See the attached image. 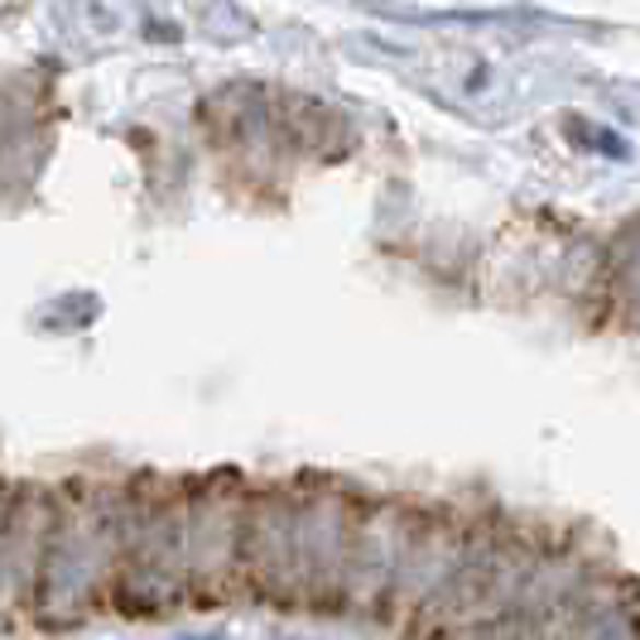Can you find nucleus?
Listing matches in <instances>:
<instances>
[{"instance_id":"obj_2","label":"nucleus","mask_w":640,"mask_h":640,"mask_svg":"<svg viewBox=\"0 0 640 640\" xmlns=\"http://www.w3.org/2000/svg\"><path fill=\"white\" fill-rule=\"evenodd\" d=\"M116 487H102V481L48 487V525L30 626L68 631L106 612L116 563Z\"/></svg>"},{"instance_id":"obj_6","label":"nucleus","mask_w":640,"mask_h":640,"mask_svg":"<svg viewBox=\"0 0 640 640\" xmlns=\"http://www.w3.org/2000/svg\"><path fill=\"white\" fill-rule=\"evenodd\" d=\"M48 525V487L15 481L0 530V626H30L34 587H39V554Z\"/></svg>"},{"instance_id":"obj_5","label":"nucleus","mask_w":640,"mask_h":640,"mask_svg":"<svg viewBox=\"0 0 640 640\" xmlns=\"http://www.w3.org/2000/svg\"><path fill=\"white\" fill-rule=\"evenodd\" d=\"M371 491L337 481L323 473L318 505H313V535H309V593L304 612L318 621H342L347 607V569H352V545L361 515H366Z\"/></svg>"},{"instance_id":"obj_4","label":"nucleus","mask_w":640,"mask_h":640,"mask_svg":"<svg viewBox=\"0 0 640 640\" xmlns=\"http://www.w3.org/2000/svg\"><path fill=\"white\" fill-rule=\"evenodd\" d=\"M246 477L241 473H202L193 477L188 511V612H212L236 602V530Z\"/></svg>"},{"instance_id":"obj_1","label":"nucleus","mask_w":640,"mask_h":640,"mask_svg":"<svg viewBox=\"0 0 640 640\" xmlns=\"http://www.w3.org/2000/svg\"><path fill=\"white\" fill-rule=\"evenodd\" d=\"M193 477L136 473L116 487V563L106 617L160 621L188 607Z\"/></svg>"},{"instance_id":"obj_3","label":"nucleus","mask_w":640,"mask_h":640,"mask_svg":"<svg viewBox=\"0 0 640 640\" xmlns=\"http://www.w3.org/2000/svg\"><path fill=\"white\" fill-rule=\"evenodd\" d=\"M323 473L275 477L246 487L236 530V597L294 617L309 593V535Z\"/></svg>"},{"instance_id":"obj_7","label":"nucleus","mask_w":640,"mask_h":640,"mask_svg":"<svg viewBox=\"0 0 640 640\" xmlns=\"http://www.w3.org/2000/svg\"><path fill=\"white\" fill-rule=\"evenodd\" d=\"M10 487H15V481H5V477H0V530H5V505H10Z\"/></svg>"}]
</instances>
